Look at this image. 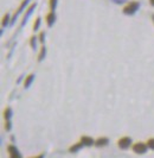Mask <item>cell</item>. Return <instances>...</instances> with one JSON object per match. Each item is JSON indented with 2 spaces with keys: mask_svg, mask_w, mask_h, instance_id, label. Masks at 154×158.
Instances as JSON below:
<instances>
[{
  "mask_svg": "<svg viewBox=\"0 0 154 158\" xmlns=\"http://www.w3.org/2000/svg\"><path fill=\"white\" fill-rule=\"evenodd\" d=\"M44 54H45V48L43 47L42 48V51H40V54H39V61H42V60H43V58H44Z\"/></svg>",
  "mask_w": 154,
  "mask_h": 158,
  "instance_id": "12",
  "label": "cell"
},
{
  "mask_svg": "<svg viewBox=\"0 0 154 158\" xmlns=\"http://www.w3.org/2000/svg\"><path fill=\"white\" fill-rule=\"evenodd\" d=\"M132 149H133V151H134L135 153H138V155H144V153H146L147 152L148 145L142 142H138V143H135V144L132 145Z\"/></svg>",
  "mask_w": 154,
  "mask_h": 158,
  "instance_id": "1",
  "label": "cell"
},
{
  "mask_svg": "<svg viewBox=\"0 0 154 158\" xmlns=\"http://www.w3.org/2000/svg\"><path fill=\"white\" fill-rule=\"evenodd\" d=\"M11 128V125H10V121H7V124H6V130H10Z\"/></svg>",
  "mask_w": 154,
  "mask_h": 158,
  "instance_id": "14",
  "label": "cell"
},
{
  "mask_svg": "<svg viewBox=\"0 0 154 158\" xmlns=\"http://www.w3.org/2000/svg\"><path fill=\"white\" fill-rule=\"evenodd\" d=\"M108 143H109V139L106 138V137H102V138H99L97 140H95V145H96L97 148H102V146L108 145Z\"/></svg>",
  "mask_w": 154,
  "mask_h": 158,
  "instance_id": "6",
  "label": "cell"
},
{
  "mask_svg": "<svg viewBox=\"0 0 154 158\" xmlns=\"http://www.w3.org/2000/svg\"><path fill=\"white\" fill-rule=\"evenodd\" d=\"M54 20H55V15L52 13V12H51V13H49V15L46 16V22H47V24H49V25H51Z\"/></svg>",
  "mask_w": 154,
  "mask_h": 158,
  "instance_id": "8",
  "label": "cell"
},
{
  "mask_svg": "<svg viewBox=\"0 0 154 158\" xmlns=\"http://www.w3.org/2000/svg\"><path fill=\"white\" fill-rule=\"evenodd\" d=\"M7 152H8V157L10 158H23V156L20 155L19 150L15 148L14 145H8Z\"/></svg>",
  "mask_w": 154,
  "mask_h": 158,
  "instance_id": "3",
  "label": "cell"
},
{
  "mask_svg": "<svg viewBox=\"0 0 154 158\" xmlns=\"http://www.w3.org/2000/svg\"><path fill=\"white\" fill-rule=\"evenodd\" d=\"M147 145H148V148H149V149L154 150V138H151V139H148V142H147Z\"/></svg>",
  "mask_w": 154,
  "mask_h": 158,
  "instance_id": "11",
  "label": "cell"
},
{
  "mask_svg": "<svg viewBox=\"0 0 154 158\" xmlns=\"http://www.w3.org/2000/svg\"><path fill=\"white\" fill-rule=\"evenodd\" d=\"M138 7H139V2L133 1V2L128 4L126 7L123 8V12H124V13H127V15H129V13H134V12L138 10Z\"/></svg>",
  "mask_w": 154,
  "mask_h": 158,
  "instance_id": "4",
  "label": "cell"
},
{
  "mask_svg": "<svg viewBox=\"0 0 154 158\" xmlns=\"http://www.w3.org/2000/svg\"><path fill=\"white\" fill-rule=\"evenodd\" d=\"M84 146V144L82 142H79V143H77V144H75V145H72V146H70V149H69V151L70 152H77V151H79Z\"/></svg>",
  "mask_w": 154,
  "mask_h": 158,
  "instance_id": "7",
  "label": "cell"
},
{
  "mask_svg": "<svg viewBox=\"0 0 154 158\" xmlns=\"http://www.w3.org/2000/svg\"><path fill=\"white\" fill-rule=\"evenodd\" d=\"M117 146L121 150H127L132 146V139L129 137H123V138L117 140Z\"/></svg>",
  "mask_w": 154,
  "mask_h": 158,
  "instance_id": "2",
  "label": "cell"
},
{
  "mask_svg": "<svg viewBox=\"0 0 154 158\" xmlns=\"http://www.w3.org/2000/svg\"><path fill=\"white\" fill-rule=\"evenodd\" d=\"M44 156H45L44 153H40L39 156H37V157H33V158H44Z\"/></svg>",
  "mask_w": 154,
  "mask_h": 158,
  "instance_id": "13",
  "label": "cell"
},
{
  "mask_svg": "<svg viewBox=\"0 0 154 158\" xmlns=\"http://www.w3.org/2000/svg\"><path fill=\"white\" fill-rule=\"evenodd\" d=\"M11 113H12L11 108H10V107H7V108L5 110V113H4V117H5V119H10V118H11Z\"/></svg>",
  "mask_w": 154,
  "mask_h": 158,
  "instance_id": "10",
  "label": "cell"
},
{
  "mask_svg": "<svg viewBox=\"0 0 154 158\" xmlns=\"http://www.w3.org/2000/svg\"><path fill=\"white\" fill-rule=\"evenodd\" d=\"M33 76H34V75L31 74V75H29V76L26 77V80H25V87H29V86H30L31 82L33 81Z\"/></svg>",
  "mask_w": 154,
  "mask_h": 158,
  "instance_id": "9",
  "label": "cell"
},
{
  "mask_svg": "<svg viewBox=\"0 0 154 158\" xmlns=\"http://www.w3.org/2000/svg\"><path fill=\"white\" fill-rule=\"evenodd\" d=\"M149 1H151V4H152V5H154V0H149Z\"/></svg>",
  "mask_w": 154,
  "mask_h": 158,
  "instance_id": "15",
  "label": "cell"
},
{
  "mask_svg": "<svg viewBox=\"0 0 154 158\" xmlns=\"http://www.w3.org/2000/svg\"><path fill=\"white\" fill-rule=\"evenodd\" d=\"M81 142L84 144V146H92V145H95V140L92 139L91 137H88V135H83L81 138Z\"/></svg>",
  "mask_w": 154,
  "mask_h": 158,
  "instance_id": "5",
  "label": "cell"
}]
</instances>
